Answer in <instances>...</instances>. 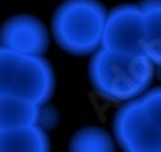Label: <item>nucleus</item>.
<instances>
[{
	"mask_svg": "<svg viewBox=\"0 0 161 152\" xmlns=\"http://www.w3.org/2000/svg\"><path fill=\"white\" fill-rule=\"evenodd\" d=\"M156 67L145 54L100 48L90 56L89 80L100 96L113 103L140 99L152 88Z\"/></svg>",
	"mask_w": 161,
	"mask_h": 152,
	"instance_id": "1",
	"label": "nucleus"
},
{
	"mask_svg": "<svg viewBox=\"0 0 161 152\" xmlns=\"http://www.w3.org/2000/svg\"><path fill=\"white\" fill-rule=\"evenodd\" d=\"M106 13L98 0H64L52 16V37L66 53L92 56L102 48Z\"/></svg>",
	"mask_w": 161,
	"mask_h": 152,
	"instance_id": "2",
	"label": "nucleus"
},
{
	"mask_svg": "<svg viewBox=\"0 0 161 152\" xmlns=\"http://www.w3.org/2000/svg\"><path fill=\"white\" fill-rule=\"evenodd\" d=\"M53 91L55 72L48 59L0 47V96L45 106Z\"/></svg>",
	"mask_w": 161,
	"mask_h": 152,
	"instance_id": "3",
	"label": "nucleus"
},
{
	"mask_svg": "<svg viewBox=\"0 0 161 152\" xmlns=\"http://www.w3.org/2000/svg\"><path fill=\"white\" fill-rule=\"evenodd\" d=\"M113 136L123 152H161V130L145 114L140 99L124 103L116 110Z\"/></svg>",
	"mask_w": 161,
	"mask_h": 152,
	"instance_id": "4",
	"label": "nucleus"
},
{
	"mask_svg": "<svg viewBox=\"0 0 161 152\" xmlns=\"http://www.w3.org/2000/svg\"><path fill=\"white\" fill-rule=\"evenodd\" d=\"M143 11L140 3H124L118 5L106 13L102 48L129 53L143 54Z\"/></svg>",
	"mask_w": 161,
	"mask_h": 152,
	"instance_id": "5",
	"label": "nucleus"
},
{
	"mask_svg": "<svg viewBox=\"0 0 161 152\" xmlns=\"http://www.w3.org/2000/svg\"><path fill=\"white\" fill-rule=\"evenodd\" d=\"M50 45L47 26L36 16L15 15L0 26V47L31 56H44Z\"/></svg>",
	"mask_w": 161,
	"mask_h": 152,
	"instance_id": "6",
	"label": "nucleus"
},
{
	"mask_svg": "<svg viewBox=\"0 0 161 152\" xmlns=\"http://www.w3.org/2000/svg\"><path fill=\"white\" fill-rule=\"evenodd\" d=\"M42 107L26 99L0 96V131L31 125L42 127Z\"/></svg>",
	"mask_w": 161,
	"mask_h": 152,
	"instance_id": "7",
	"label": "nucleus"
},
{
	"mask_svg": "<svg viewBox=\"0 0 161 152\" xmlns=\"http://www.w3.org/2000/svg\"><path fill=\"white\" fill-rule=\"evenodd\" d=\"M50 138L44 127L31 125L0 131V152H50Z\"/></svg>",
	"mask_w": 161,
	"mask_h": 152,
	"instance_id": "8",
	"label": "nucleus"
},
{
	"mask_svg": "<svg viewBox=\"0 0 161 152\" xmlns=\"http://www.w3.org/2000/svg\"><path fill=\"white\" fill-rule=\"evenodd\" d=\"M143 54L155 67H161V0H143Z\"/></svg>",
	"mask_w": 161,
	"mask_h": 152,
	"instance_id": "9",
	"label": "nucleus"
},
{
	"mask_svg": "<svg viewBox=\"0 0 161 152\" xmlns=\"http://www.w3.org/2000/svg\"><path fill=\"white\" fill-rule=\"evenodd\" d=\"M114 136L95 125L77 130L69 141V152H114Z\"/></svg>",
	"mask_w": 161,
	"mask_h": 152,
	"instance_id": "10",
	"label": "nucleus"
},
{
	"mask_svg": "<svg viewBox=\"0 0 161 152\" xmlns=\"http://www.w3.org/2000/svg\"><path fill=\"white\" fill-rule=\"evenodd\" d=\"M140 104L150 120L161 130V87H152L140 98Z\"/></svg>",
	"mask_w": 161,
	"mask_h": 152,
	"instance_id": "11",
	"label": "nucleus"
}]
</instances>
